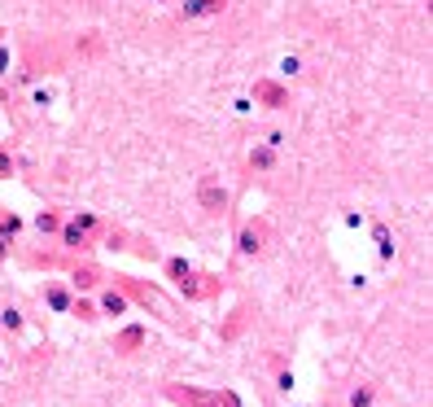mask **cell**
I'll return each instance as SVG.
<instances>
[{"instance_id":"6da1fadb","label":"cell","mask_w":433,"mask_h":407,"mask_svg":"<svg viewBox=\"0 0 433 407\" xmlns=\"http://www.w3.org/2000/svg\"><path fill=\"white\" fill-rule=\"evenodd\" d=\"M166 399H171V403H184V407H241L236 394H227V390L201 394V390H188V386H166Z\"/></svg>"},{"instance_id":"7a4b0ae2","label":"cell","mask_w":433,"mask_h":407,"mask_svg":"<svg viewBox=\"0 0 433 407\" xmlns=\"http://www.w3.org/2000/svg\"><path fill=\"white\" fill-rule=\"evenodd\" d=\"M123 285H127V294H131V298H140L144 307H153L162 320H175V307L166 302V298H162L158 289H144V285H140V280H131V276H123Z\"/></svg>"},{"instance_id":"3957f363","label":"cell","mask_w":433,"mask_h":407,"mask_svg":"<svg viewBox=\"0 0 433 407\" xmlns=\"http://www.w3.org/2000/svg\"><path fill=\"white\" fill-rule=\"evenodd\" d=\"M263 241H267V223H245V228H241L236 250H241V254H258Z\"/></svg>"},{"instance_id":"277c9868","label":"cell","mask_w":433,"mask_h":407,"mask_svg":"<svg viewBox=\"0 0 433 407\" xmlns=\"http://www.w3.org/2000/svg\"><path fill=\"white\" fill-rule=\"evenodd\" d=\"M179 289H184L188 298H210L214 289H219V285H214L210 276H192V272H188V276H184V280H179Z\"/></svg>"},{"instance_id":"5b68a950","label":"cell","mask_w":433,"mask_h":407,"mask_svg":"<svg viewBox=\"0 0 433 407\" xmlns=\"http://www.w3.org/2000/svg\"><path fill=\"white\" fill-rule=\"evenodd\" d=\"M201 206H206V210H223L227 206V193H223V188H214L210 179H206V184H201Z\"/></svg>"},{"instance_id":"8992f818","label":"cell","mask_w":433,"mask_h":407,"mask_svg":"<svg viewBox=\"0 0 433 407\" xmlns=\"http://www.w3.org/2000/svg\"><path fill=\"white\" fill-rule=\"evenodd\" d=\"M62 241H66L70 250H83V245H88V232H83V228H75V223H70V228L62 232Z\"/></svg>"},{"instance_id":"52a82bcc","label":"cell","mask_w":433,"mask_h":407,"mask_svg":"<svg viewBox=\"0 0 433 407\" xmlns=\"http://www.w3.org/2000/svg\"><path fill=\"white\" fill-rule=\"evenodd\" d=\"M44 302L53 307V311H70V298H66V289H44Z\"/></svg>"},{"instance_id":"ba28073f","label":"cell","mask_w":433,"mask_h":407,"mask_svg":"<svg viewBox=\"0 0 433 407\" xmlns=\"http://www.w3.org/2000/svg\"><path fill=\"white\" fill-rule=\"evenodd\" d=\"M214 9H223V0H192L184 5V14H214Z\"/></svg>"},{"instance_id":"9c48e42d","label":"cell","mask_w":433,"mask_h":407,"mask_svg":"<svg viewBox=\"0 0 433 407\" xmlns=\"http://www.w3.org/2000/svg\"><path fill=\"white\" fill-rule=\"evenodd\" d=\"M101 307H105V311H110V316H118V311H127V298L110 289V294H105V298H101Z\"/></svg>"},{"instance_id":"30bf717a","label":"cell","mask_w":433,"mask_h":407,"mask_svg":"<svg viewBox=\"0 0 433 407\" xmlns=\"http://www.w3.org/2000/svg\"><path fill=\"white\" fill-rule=\"evenodd\" d=\"M96 280H101V276H96V267H75V285H79V289H92Z\"/></svg>"},{"instance_id":"8fae6325","label":"cell","mask_w":433,"mask_h":407,"mask_svg":"<svg viewBox=\"0 0 433 407\" xmlns=\"http://www.w3.org/2000/svg\"><path fill=\"white\" fill-rule=\"evenodd\" d=\"M166 272H171V280L179 285V280H184V276H188V272H192V267H188V263H184V258H171V263H166Z\"/></svg>"},{"instance_id":"7c38bea8","label":"cell","mask_w":433,"mask_h":407,"mask_svg":"<svg viewBox=\"0 0 433 407\" xmlns=\"http://www.w3.org/2000/svg\"><path fill=\"white\" fill-rule=\"evenodd\" d=\"M35 228H40V232H57V228H62V219H57V214H40V219H35Z\"/></svg>"},{"instance_id":"4fadbf2b","label":"cell","mask_w":433,"mask_h":407,"mask_svg":"<svg viewBox=\"0 0 433 407\" xmlns=\"http://www.w3.org/2000/svg\"><path fill=\"white\" fill-rule=\"evenodd\" d=\"M351 407H372V386H359L351 394Z\"/></svg>"},{"instance_id":"5bb4252c","label":"cell","mask_w":433,"mask_h":407,"mask_svg":"<svg viewBox=\"0 0 433 407\" xmlns=\"http://www.w3.org/2000/svg\"><path fill=\"white\" fill-rule=\"evenodd\" d=\"M136 342H140V329H127L123 338H118V346H114V351H131V346H136Z\"/></svg>"},{"instance_id":"9a60e30c","label":"cell","mask_w":433,"mask_h":407,"mask_svg":"<svg viewBox=\"0 0 433 407\" xmlns=\"http://www.w3.org/2000/svg\"><path fill=\"white\" fill-rule=\"evenodd\" d=\"M5 329H9V333H18V329H22V316H18V311H14V307H9V311H5Z\"/></svg>"},{"instance_id":"2e32d148","label":"cell","mask_w":433,"mask_h":407,"mask_svg":"<svg viewBox=\"0 0 433 407\" xmlns=\"http://www.w3.org/2000/svg\"><path fill=\"white\" fill-rule=\"evenodd\" d=\"M249 166H271V149H258V153H249Z\"/></svg>"},{"instance_id":"e0dca14e","label":"cell","mask_w":433,"mask_h":407,"mask_svg":"<svg viewBox=\"0 0 433 407\" xmlns=\"http://www.w3.org/2000/svg\"><path fill=\"white\" fill-rule=\"evenodd\" d=\"M75 316H79V320H96V307H88V302H79V307H75Z\"/></svg>"},{"instance_id":"ac0fdd59","label":"cell","mask_w":433,"mask_h":407,"mask_svg":"<svg viewBox=\"0 0 433 407\" xmlns=\"http://www.w3.org/2000/svg\"><path fill=\"white\" fill-rule=\"evenodd\" d=\"M14 171V158H9V153H0V175H9Z\"/></svg>"}]
</instances>
